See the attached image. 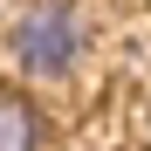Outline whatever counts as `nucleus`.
Listing matches in <instances>:
<instances>
[{
    "label": "nucleus",
    "mask_w": 151,
    "mask_h": 151,
    "mask_svg": "<svg viewBox=\"0 0 151 151\" xmlns=\"http://www.w3.org/2000/svg\"><path fill=\"white\" fill-rule=\"evenodd\" d=\"M0 151H41V110L21 89H0Z\"/></svg>",
    "instance_id": "f03ea898"
},
{
    "label": "nucleus",
    "mask_w": 151,
    "mask_h": 151,
    "mask_svg": "<svg viewBox=\"0 0 151 151\" xmlns=\"http://www.w3.org/2000/svg\"><path fill=\"white\" fill-rule=\"evenodd\" d=\"M83 48H89V28H83V7H69V0H35V7H21L14 28H7V55H14L21 76H35V83L76 76Z\"/></svg>",
    "instance_id": "f257e3e1"
},
{
    "label": "nucleus",
    "mask_w": 151,
    "mask_h": 151,
    "mask_svg": "<svg viewBox=\"0 0 151 151\" xmlns=\"http://www.w3.org/2000/svg\"><path fill=\"white\" fill-rule=\"evenodd\" d=\"M144 124H151V117H144Z\"/></svg>",
    "instance_id": "7ed1b4c3"
}]
</instances>
